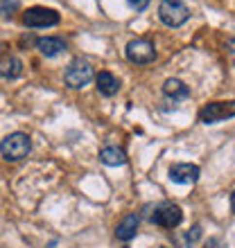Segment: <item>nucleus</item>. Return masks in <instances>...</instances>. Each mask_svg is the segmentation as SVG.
Instances as JSON below:
<instances>
[{
    "mask_svg": "<svg viewBox=\"0 0 235 248\" xmlns=\"http://www.w3.org/2000/svg\"><path fill=\"white\" fill-rule=\"evenodd\" d=\"M23 75V61L18 57H2L0 59V77L5 79H18Z\"/></svg>",
    "mask_w": 235,
    "mask_h": 248,
    "instance_id": "nucleus-13",
    "label": "nucleus"
},
{
    "mask_svg": "<svg viewBox=\"0 0 235 248\" xmlns=\"http://www.w3.org/2000/svg\"><path fill=\"white\" fill-rule=\"evenodd\" d=\"M158 18L168 27H181L190 18V9L181 0H163L158 5Z\"/></svg>",
    "mask_w": 235,
    "mask_h": 248,
    "instance_id": "nucleus-3",
    "label": "nucleus"
},
{
    "mask_svg": "<svg viewBox=\"0 0 235 248\" xmlns=\"http://www.w3.org/2000/svg\"><path fill=\"white\" fill-rule=\"evenodd\" d=\"M150 221L158 228H165V230H172L176 228L179 223L183 221V210L172 201H165V203H158L154 208V215L150 217Z\"/></svg>",
    "mask_w": 235,
    "mask_h": 248,
    "instance_id": "nucleus-4",
    "label": "nucleus"
},
{
    "mask_svg": "<svg viewBox=\"0 0 235 248\" xmlns=\"http://www.w3.org/2000/svg\"><path fill=\"white\" fill-rule=\"evenodd\" d=\"M229 118H235V99L233 102H210L199 111V122L217 124Z\"/></svg>",
    "mask_w": 235,
    "mask_h": 248,
    "instance_id": "nucleus-5",
    "label": "nucleus"
},
{
    "mask_svg": "<svg viewBox=\"0 0 235 248\" xmlns=\"http://www.w3.org/2000/svg\"><path fill=\"white\" fill-rule=\"evenodd\" d=\"M201 170L192 163H176L170 167V181L179 185H195L199 181Z\"/></svg>",
    "mask_w": 235,
    "mask_h": 248,
    "instance_id": "nucleus-8",
    "label": "nucleus"
},
{
    "mask_svg": "<svg viewBox=\"0 0 235 248\" xmlns=\"http://www.w3.org/2000/svg\"><path fill=\"white\" fill-rule=\"evenodd\" d=\"M231 208H233V212H235V192L231 194Z\"/></svg>",
    "mask_w": 235,
    "mask_h": 248,
    "instance_id": "nucleus-18",
    "label": "nucleus"
},
{
    "mask_svg": "<svg viewBox=\"0 0 235 248\" xmlns=\"http://www.w3.org/2000/svg\"><path fill=\"white\" fill-rule=\"evenodd\" d=\"M127 2H129V5L134 7V9H136V12H143L145 7L150 5V0H127Z\"/></svg>",
    "mask_w": 235,
    "mask_h": 248,
    "instance_id": "nucleus-17",
    "label": "nucleus"
},
{
    "mask_svg": "<svg viewBox=\"0 0 235 248\" xmlns=\"http://www.w3.org/2000/svg\"><path fill=\"white\" fill-rule=\"evenodd\" d=\"M138 226H140V219H138L136 212H129V215L122 217V221L118 223L116 228V237L120 242H131L138 232Z\"/></svg>",
    "mask_w": 235,
    "mask_h": 248,
    "instance_id": "nucleus-9",
    "label": "nucleus"
},
{
    "mask_svg": "<svg viewBox=\"0 0 235 248\" xmlns=\"http://www.w3.org/2000/svg\"><path fill=\"white\" fill-rule=\"evenodd\" d=\"M100 163L106 167H120L127 163V154L120 147H104V149H100Z\"/></svg>",
    "mask_w": 235,
    "mask_h": 248,
    "instance_id": "nucleus-14",
    "label": "nucleus"
},
{
    "mask_svg": "<svg viewBox=\"0 0 235 248\" xmlns=\"http://www.w3.org/2000/svg\"><path fill=\"white\" fill-rule=\"evenodd\" d=\"M36 50H39L43 57L52 59V57H57V54L64 52V50H66V43L61 39H57V36H43V39L36 41Z\"/></svg>",
    "mask_w": 235,
    "mask_h": 248,
    "instance_id": "nucleus-11",
    "label": "nucleus"
},
{
    "mask_svg": "<svg viewBox=\"0 0 235 248\" xmlns=\"http://www.w3.org/2000/svg\"><path fill=\"white\" fill-rule=\"evenodd\" d=\"M32 151V140L27 133H9L7 138H2V142H0V154L5 158L7 163H18L23 158H27V154Z\"/></svg>",
    "mask_w": 235,
    "mask_h": 248,
    "instance_id": "nucleus-1",
    "label": "nucleus"
},
{
    "mask_svg": "<svg viewBox=\"0 0 235 248\" xmlns=\"http://www.w3.org/2000/svg\"><path fill=\"white\" fill-rule=\"evenodd\" d=\"M64 79L70 88H77L79 91V88L88 86L95 79V70H93V65L86 59H72L64 72Z\"/></svg>",
    "mask_w": 235,
    "mask_h": 248,
    "instance_id": "nucleus-2",
    "label": "nucleus"
},
{
    "mask_svg": "<svg viewBox=\"0 0 235 248\" xmlns=\"http://www.w3.org/2000/svg\"><path fill=\"white\" fill-rule=\"evenodd\" d=\"M163 93H165V97L172 99V102H181V99L190 97V88L183 84L181 79H168L163 84Z\"/></svg>",
    "mask_w": 235,
    "mask_h": 248,
    "instance_id": "nucleus-12",
    "label": "nucleus"
},
{
    "mask_svg": "<svg viewBox=\"0 0 235 248\" xmlns=\"http://www.w3.org/2000/svg\"><path fill=\"white\" fill-rule=\"evenodd\" d=\"M124 54H127V59H129L131 63L143 65V63H151V61L156 59V47L145 39H134L127 43Z\"/></svg>",
    "mask_w": 235,
    "mask_h": 248,
    "instance_id": "nucleus-7",
    "label": "nucleus"
},
{
    "mask_svg": "<svg viewBox=\"0 0 235 248\" xmlns=\"http://www.w3.org/2000/svg\"><path fill=\"white\" fill-rule=\"evenodd\" d=\"M203 248H226V244H224L219 237H210L208 242L203 244Z\"/></svg>",
    "mask_w": 235,
    "mask_h": 248,
    "instance_id": "nucleus-16",
    "label": "nucleus"
},
{
    "mask_svg": "<svg viewBox=\"0 0 235 248\" xmlns=\"http://www.w3.org/2000/svg\"><path fill=\"white\" fill-rule=\"evenodd\" d=\"M18 9V0H2L0 2V16L2 18H12V12Z\"/></svg>",
    "mask_w": 235,
    "mask_h": 248,
    "instance_id": "nucleus-15",
    "label": "nucleus"
},
{
    "mask_svg": "<svg viewBox=\"0 0 235 248\" xmlns=\"http://www.w3.org/2000/svg\"><path fill=\"white\" fill-rule=\"evenodd\" d=\"M95 84H98V91L100 95H104V97H113L118 91H120V79L109 70H102L95 77Z\"/></svg>",
    "mask_w": 235,
    "mask_h": 248,
    "instance_id": "nucleus-10",
    "label": "nucleus"
},
{
    "mask_svg": "<svg viewBox=\"0 0 235 248\" xmlns=\"http://www.w3.org/2000/svg\"><path fill=\"white\" fill-rule=\"evenodd\" d=\"M59 12L54 9H48V7H30L25 14H23V25L25 27H54L59 25Z\"/></svg>",
    "mask_w": 235,
    "mask_h": 248,
    "instance_id": "nucleus-6",
    "label": "nucleus"
},
{
    "mask_svg": "<svg viewBox=\"0 0 235 248\" xmlns=\"http://www.w3.org/2000/svg\"><path fill=\"white\" fill-rule=\"evenodd\" d=\"M163 248H165V246H163Z\"/></svg>",
    "mask_w": 235,
    "mask_h": 248,
    "instance_id": "nucleus-19",
    "label": "nucleus"
}]
</instances>
